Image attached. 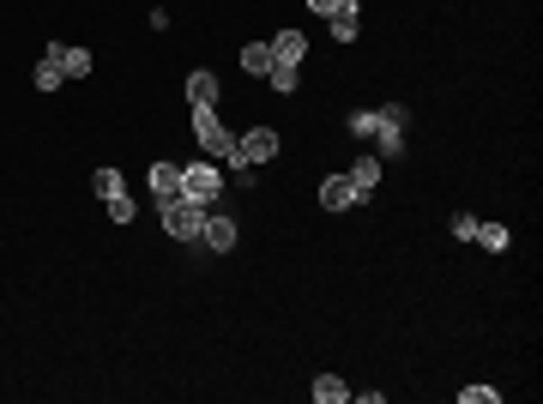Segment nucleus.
<instances>
[{"label": "nucleus", "instance_id": "a211bd4d", "mask_svg": "<svg viewBox=\"0 0 543 404\" xmlns=\"http://www.w3.org/2000/svg\"><path fill=\"white\" fill-rule=\"evenodd\" d=\"M103 205H109V223H133V218H140L133 193H115V200H103Z\"/></svg>", "mask_w": 543, "mask_h": 404}, {"label": "nucleus", "instance_id": "4be33fe9", "mask_svg": "<svg viewBox=\"0 0 543 404\" xmlns=\"http://www.w3.org/2000/svg\"><path fill=\"white\" fill-rule=\"evenodd\" d=\"M339 6H350V0H308V13H321V19H332Z\"/></svg>", "mask_w": 543, "mask_h": 404}, {"label": "nucleus", "instance_id": "6ab92c4d", "mask_svg": "<svg viewBox=\"0 0 543 404\" xmlns=\"http://www.w3.org/2000/svg\"><path fill=\"white\" fill-rule=\"evenodd\" d=\"M266 79H272V91H278V97H296V67H272Z\"/></svg>", "mask_w": 543, "mask_h": 404}, {"label": "nucleus", "instance_id": "9d476101", "mask_svg": "<svg viewBox=\"0 0 543 404\" xmlns=\"http://www.w3.org/2000/svg\"><path fill=\"white\" fill-rule=\"evenodd\" d=\"M381 169H386V163L375 157V151H362V157L350 163V169H344V175H350V182H357L362 193H375V187H381Z\"/></svg>", "mask_w": 543, "mask_h": 404}, {"label": "nucleus", "instance_id": "aec40b11", "mask_svg": "<svg viewBox=\"0 0 543 404\" xmlns=\"http://www.w3.org/2000/svg\"><path fill=\"white\" fill-rule=\"evenodd\" d=\"M459 404H502L495 386H459Z\"/></svg>", "mask_w": 543, "mask_h": 404}, {"label": "nucleus", "instance_id": "4468645a", "mask_svg": "<svg viewBox=\"0 0 543 404\" xmlns=\"http://www.w3.org/2000/svg\"><path fill=\"white\" fill-rule=\"evenodd\" d=\"M272 67H278V61H272V42H248V49H241V73H260V79H266Z\"/></svg>", "mask_w": 543, "mask_h": 404}, {"label": "nucleus", "instance_id": "2eb2a0df", "mask_svg": "<svg viewBox=\"0 0 543 404\" xmlns=\"http://www.w3.org/2000/svg\"><path fill=\"white\" fill-rule=\"evenodd\" d=\"M471 242H483V254H507L513 236H507V223H477V236H471Z\"/></svg>", "mask_w": 543, "mask_h": 404}, {"label": "nucleus", "instance_id": "7ed1b4c3", "mask_svg": "<svg viewBox=\"0 0 543 404\" xmlns=\"http://www.w3.org/2000/svg\"><path fill=\"white\" fill-rule=\"evenodd\" d=\"M194 139L205 145V157L212 163H223L230 157V145H236V133L218 121V103H194Z\"/></svg>", "mask_w": 543, "mask_h": 404}, {"label": "nucleus", "instance_id": "f8f14e48", "mask_svg": "<svg viewBox=\"0 0 543 404\" xmlns=\"http://www.w3.org/2000/svg\"><path fill=\"white\" fill-rule=\"evenodd\" d=\"M332 42H357V31H362V13H357V0H350V6H339V13H332Z\"/></svg>", "mask_w": 543, "mask_h": 404}, {"label": "nucleus", "instance_id": "9b49d317", "mask_svg": "<svg viewBox=\"0 0 543 404\" xmlns=\"http://www.w3.org/2000/svg\"><path fill=\"white\" fill-rule=\"evenodd\" d=\"M194 103H218V73H212V67H194V73H187V109H194Z\"/></svg>", "mask_w": 543, "mask_h": 404}, {"label": "nucleus", "instance_id": "423d86ee", "mask_svg": "<svg viewBox=\"0 0 543 404\" xmlns=\"http://www.w3.org/2000/svg\"><path fill=\"white\" fill-rule=\"evenodd\" d=\"M236 218H223V211H205V229H200V242L212 247V254H230V247H236Z\"/></svg>", "mask_w": 543, "mask_h": 404}, {"label": "nucleus", "instance_id": "f257e3e1", "mask_svg": "<svg viewBox=\"0 0 543 404\" xmlns=\"http://www.w3.org/2000/svg\"><path fill=\"white\" fill-rule=\"evenodd\" d=\"M404 121H411L404 103H375V109L350 115V139H362L381 163H399L404 157Z\"/></svg>", "mask_w": 543, "mask_h": 404}, {"label": "nucleus", "instance_id": "6e6552de", "mask_svg": "<svg viewBox=\"0 0 543 404\" xmlns=\"http://www.w3.org/2000/svg\"><path fill=\"white\" fill-rule=\"evenodd\" d=\"M181 200V163H151V205Z\"/></svg>", "mask_w": 543, "mask_h": 404}, {"label": "nucleus", "instance_id": "0eeeda50", "mask_svg": "<svg viewBox=\"0 0 543 404\" xmlns=\"http://www.w3.org/2000/svg\"><path fill=\"white\" fill-rule=\"evenodd\" d=\"M49 61H55L67 79H85V73H91V49H73V42H49Z\"/></svg>", "mask_w": 543, "mask_h": 404}, {"label": "nucleus", "instance_id": "20e7f679", "mask_svg": "<svg viewBox=\"0 0 543 404\" xmlns=\"http://www.w3.org/2000/svg\"><path fill=\"white\" fill-rule=\"evenodd\" d=\"M158 223L176 236V242H200V229H205V205L194 200H163L158 205Z\"/></svg>", "mask_w": 543, "mask_h": 404}, {"label": "nucleus", "instance_id": "412c9836", "mask_svg": "<svg viewBox=\"0 0 543 404\" xmlns=\"http://www.w3.org/2000/svg\"><path fill=\"white\" fill-rule=\"evenodd\" d=\"M453 236L471 242V236H477V218H471V211H453Z\"/></svg>", "mask_w": 543, "mask_h": 404}, {"label": "nucleus", "instance_id": "39448f33", "mask_svg": "<svg viewBox=\"0 0 543 404\" xmlns=\"http://www.w3.org/2000/svg\"><path fill=\"white\" fill-rule=\"evenodd\" d=\"M362 200H368V193H362L350 175H326V182H321V205H326V211H357Z\"/></svg>", "mask_w": 543, "mask_h": 404}, {"label": "nucleus", "instance_id": "f3484780", "mask_svg": "<svg viewBox=\"0 0 543 404\" xmlns=\"http://www.w3.org/2000/svg\"><path fill=\"white\" fill-rule=\"evenodd\" d=\"M91 187H97L103 200H115V193H127V182H121V169H97V175H91Z\"/></svg>", "mask_w": 543, "mask_h": 404}, {"label": "nucleus", "instance_id": "ddd939ff", "mask_svg": "<svg viewBox=\"0 0 543 404\" xmlns=\"http://www.w3.org/2000/svg\"><path fill=\"white\" fill-rule=\"evenodd\" d=\"M308 392H314V404H344V399H350V386H344L339 374H314Z\"/></svg>", "mask_w": 543, "mask_h": 404}, {"label": "nucleus", "instance_id": "f03ea898", "mask_svg": "<svg viewBox=\"0 0 543 404\" xmlns=\"http://www.w3.org/2000/svg\"><path fill=\"white\" fill-rule=\"evenodd\" d=\"M218 193H223V163H212V157H194V163H181V200H194V205H218Z\"/></svg>", "mask_w": 543, "mask_h": 404}, {"label": "nucleus", "instance_id": "1a4fd4ad", "mask_svg": "<svg viewBox=\"0 0 543 404\" xmlns=\"http://www.w3.org/2000/svg\"><path fill=\"white\" fill-rule=\"evenodd\" d=\"M302 55H308V37L302 31H278L272 37V61L278 67H302Z\"/></svg>", "mask_w": 543, "mask_h": 404}, {"label": "nucleus", "instance_id": "dca6fc26", "mask_svg": "<svg viewBox=\"0 0 543 404\" xmlns=\"http://www.w3.org/2000/svg\"><path fill=\"white\" fill-rule=\"evenodd\" d=\"M31 85H37V91H60V85H67V73H60V67L49 61V55H42V61H37V73H31Z\"/></svg>", "mask_w": 543, "mask_h": 404}]
</instances>
